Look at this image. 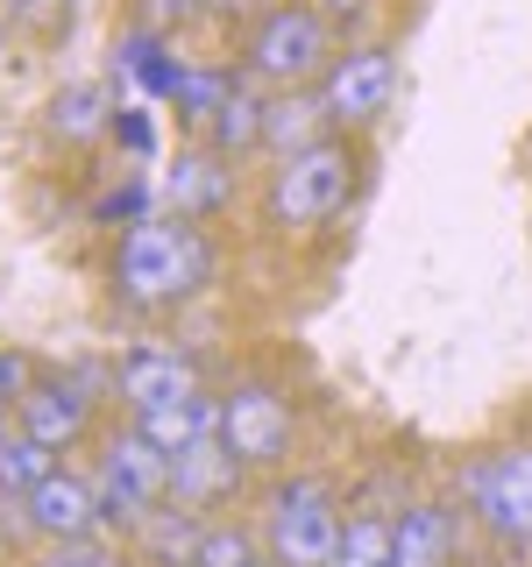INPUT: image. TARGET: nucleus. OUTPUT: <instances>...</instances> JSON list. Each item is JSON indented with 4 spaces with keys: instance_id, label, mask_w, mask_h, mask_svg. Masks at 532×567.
Instances as JSON below:
<instances>
[{
    "instance_id": "nucleus-13",
    "label": "nucleus",
    "mask_w": 532,
    "mask_h": 567,
    "mask_svg": "<svg viewBox=\"0 0 532 567\" xmlns=\"http://www.w3.org/2000/svg\"><path fill=\"white\" fill-rule=\"evenodd\" d=\"M164 199L177 220H221L227 199H235V171H227V156H213L206 142H185L177 150V164L164 171Z\"/></svg>"
},
{
    "instance_id": "nucleus-19",
    "label": "nucleus",
    "mask_w": 532,
    "mask_h": 567,
    "mask_svg": "<svg viewBox=\"0 0 532 567\" xmlns=\"http://www.w3.org/2000/svg\"><path fill=\"white\" fill-rule=\"evenodd\" d=\"M135 425H142V433H150L156 447H164V454L177 461V454H192V447H200V440H221V398L206 390V398L164 404V412H142Z\"/></svg>"
},
{
    "instance_id": "nucleus-18",
    "label": "nucleus",
    "mask_w": 532,
    "mask_h": 567,
    "mask_svg": "<svg viewBox=\"0 0 532 567\" xmlns=\"http://www.w3.org/2000/svg\"><path fill=\"white\" fill-rule=\"evenodd\" d=\"M263 114H270V93L263 85H235V100L213 114V128H206V150L213 156H227V164H242V156H256L263 150Z\"/></svg>"
},
{
    "instance_id": "nucleus-11",
    "label": "nucleus",
    "mask_w": 532,
    "mask_h": 567,
    "mask_svg": "<svg viewBox=\"0 0 532 567\" xmlns=\"http://www.w3.org/2000/svg\"><path fill=\"white\" fill-rule=\"evenodd\" d=\"M114 398L129 419H142V412H164V404L206 398V377L185 348H129L114 362Z\"/></svg>"
},
{
    "instance_id": "nucleus-7",
    "label": "nucleus",
    "mask_w": 532,
    "mask_h": 567,
    "mask_svg": "<svg viewBox=\"0 0 532 567\" xmlns=\"http://www.w3.org/2000/svg\"><path fill=\"white\" fill-rule=\"evenodd\" d=\"M319 106H327L334 135L362 142L369 128H383V114L398 106V50L390 43H341L327 64V79L313 85Z\"/></svg>"
},
{
    "instance_id": "nucleus-8",
    "label": "nucleus",
    "mask_w": 532,
    "mask_h": 567,
    "mask_svg": "<svg viewBox=\"0 0 532 567\" xmlns=\"http://www.w3.org/2000/svg\"><path fill=\"white\" fill-rule=\"evenodd\" d=\"M461 489H469V518L490 532L497 554H532V440L469 461Z\"/></svg>"
},
{
    "instance_id": "nucleus-5",
    "label": "nucleus",
    "mask_w": 532,
    "mask_h": 567,
    "mask_svg": "<svg viewBox=\"0 0 532 567\" xmlns=\"http://www.w3.org/2000/svg\"><path fill=\"white\" fill-rule=\"evenodd\" d=\"M93 483H100V525L114 532V539H129V532L150 518V511L171 504V454L156 447L150 433L129 419V425H106L93 440Z\"/></svg>"
},
{
    "instance_id": "nucleus-20",
    "label": "nucleus",
    "mask_w": 532,
    "mask_h": 567,
    "mask_svg": "<svg viewBox=\"0 0 532 567\" xmlns=\"http://www.w3.org/2000/svg\"><path fill=\"white\" fill-rule=\"evenodd\" d=\"M58 468H64V461L50 447H35L29 433H8V440H0V511H22L29 489H43Z\"/></svg>"
},
{
    "instance_id": "nucleus-15",
    "label": "nucleus",
    "mask_w": 532,
    "mask_h": 567,
    "mask_svg": "<svg viewBox=\"0 0 532 567\" xmlns=\"http://www.w3.org/2000/svg\"><path fill=\"white\" fill-rule=\"evenodd\" d=\"M206 525H213V518H200V511L164 504V511H150V518L129 532V554H135L142 567H192V560H200Z\"/></svg>"
},
{
    "instance_id": "nucleus-4",
    "label": "nucleus",
    "mask_w": 532,
    "mask_h": 567,
    "mask_svg": "<svg viewBox=\"0 0 532 567\" xmlns=\"http://www.w3.org/2000/svg\"><path fill=\"white\" fill-rule=\"evenodd\" d=\"M334 22L313 8V0H277L256 29H242V79L263 85V93H313L334 64Z\"/></svg>"
},
{
    "instance_id": "nucleus-3",
    "label": "nucleus",
    "mask_w": 532,
    "mask_h": 567,
    "mask_svg": "<svg viewBox=\"0 0 532 567\" xmlns=\"http://www.w3.org/2000/svg\"><path fill=\"white\" fill-rule=\"evenodd\" d=\"M256 532H263V554L277 567H334V546L348 532L341 489L319 483V475H263L256 489Z\"/></svg>"
},
{
    "instance_id": "nucleus-21",
    "label": "nucleus",
    "mask_w": 532,
    "mask_h": 567,
    "mask_svg": "<svg viewBox=\"0 0 532 567\" xmlns=\"http://www.w3.org/2000/svg\"><path fill=\"white\" fill-rule=\"evenodd\" d=\"M50 135H64V142L114 135V106H106L100 85H64V93L50 100Z\"/></svg>"
},
{
    "instance_id": "nucleus-23",
    "label": "nucleus",
    "mask_w": 532,
    "mask_h": 567,
    "mask_svg": "<svg viewBox=\"0 0 532 567\" xmlns=\"http://www.w3.org/2000/svg\"><path fill=\"white\" fill-rule=\"evenodd\" d=\"M29 567H129V539L114 532H93V539H64V546H43Z\"/></svg>"
},
{
    "instance_id": "nucleus-16",
    "label": "nucleus",
    "mask_w": 532,
    "mask_h": 567,
    "mask_svg": "<svg viewBox=\"0 0 532 567\" xmlns=\"http://www.w3.org/2000/svg\"><path fill=\"white\" fill-rule=\"evenodd\" d=\"M327 135H334V121H327V106H319V93H270V114H263V150H270V164L313 150V142H327Z\"/></svg>"
},
{
    "instance_id": "nucleus-12",
    "label": "nucleus",
    "mask_w": 532,
    "mask_h": 567,
    "mask_svg": "<svg viewBox=\"0 0 532 567\" xmlns=\"http://www.w3.org/2000/svg\"><path fill=\"white\" fill-rule=\"evenodd\" d=\"M248 483H256V475H248L242 461L221 447V440H200L192 454L171 461V504L177 511H200V518H221V511L235 504Z\"/></svg>"
},
{
    "instance_id": "nucleus-27",
    "label": "nucleus",
    "mask_w": 532,
    "mask_h": 567,
    "mask_svg": "<svg viewBox=\"0 0 532 567\" xmlns=\"http://www.w3.org/2000/svg\"><path fill=\"white\" fill-rule=\"evenodd\" d=\"M313 8H319V14H327V22H334V29H348V22H362V14H369V8H377V0H313Z\"/></svg>"
},
{
    "instance_id": "nucleus-22",
    "label": "nucleus",
    "mask_w": 532,
    "mask_h": 567,
    "mask_svg": "<svg viewBox=\"0 0 532 567\" xmlns=\"http://www.w3.org/2000/svg\"><path fill=\"white\" fill-rule=\"evenodd\" d=\"M334 567H398V554H390V518H377V511H355L341 546H334Z\"/></svg>"
},
{
    "instance_id": "nucleus-1",
    "label": "nucleus",
    "mask_w": 532,
    "mask_h": 567,
    "mask_svg": "<svg viewBox=\"0 0 532 567\" xmlns=\"http://www.w3.org/2000/svg\"><path fill=\"white\" fill-rule=\"evenodd\" d=\"M221 248L200 220L177 213H135L106 248V298L129 312H177L213 284Z\"/></svg>"
},
{
    "instance_id": "nucleus-31",
    "label": "nucleus",
    "mask_w": 532,
    "mask_h": 567,
    "mask_svg": "<svg viewBox=\"0 0 532 567\" xmlns=\"http://www.w3.org/2000/svg\"><path fill=\"white\" fill-rule=\"evenodd\" d=\"M22 567H29V560H22Z\"/></svg>"
},
{
    "instance_id": "nucleus-10",
    "label": "nucleus",
    "mask_w": 532,
    "mask_h": 567,
    "mask_svg": "<svg viewBox=\"0 0 532 567\" xmlns=\"http://www.w3.org/2000/svg\"><path fill=\"white\" fill-rule=\"evenodd\" d=\"M14 525L29 532L35 546H64V539H93L100 525V483H93V468H64L50 475L43 489H29V504L14 511Z\"/></svg>"
},
{
    "instance_id": "nucleus-9",
    "label": "nucleus",
    "mask_w": 532,
    "mask_h": 567,
    "mask_svg": "<svg viewBox=\"0 0 532 567\" xmlns=\"http://www.w3.org/2000/svg\"><path fill=\"white\" fill-rule=\"evenodd\" d=\"M14 419H22V433L35 440V447H50L58 461L100 440V398L79 377H35V390L22 398Z\"/></svg>"
},
{
    "instance_id": "nucleus-29",
    "label": "nucleus",
    "mask_w": 532,
    "mask_h": 567,
    "mask_svg": "<svg viewBox=\"0 0 532 567\" xmlns=\"http://www.w3.org/2000/svg\"><path fill=\"white\" fill-rule=\"evenodd\" d=\"M8 539H14V532H8V511H0V560H8Z\"/></svg>"
},
{
    "instance_id": "nucleus-30",
    "label": "nucleus",
    "mask_w": 532,
    "mask_h": 567,
    "mask_svg": "<svg viewBox=\"0 0 532 567\" xmlns=\"http://www.w3.org/2000/svg\"><path fill=\"white\" fill-rule=\"evenodd\" d=\"M248 567H277V560H270V554H263V560H248Z\"/></svg>"
},
{
    "instance_id": "nucleus-26",
    "label": "nucleus",
    "mask_w": 532,
    "mask_h": 567,
    "mask_svg": "<svg viewBox=\"0 0 532 567\" xmlns=\"http://www.w3.org/2000/svg\"><path fill=\"white\" fill-rule=\"evenodd\" d=\"M114 142H129V150H150V121H142V106H114Z\"/></svg>"
},
{
    "instance_id": "nucleus-17",
    "label": "nucleus",
    "mask_w": 532,
    "mask_h": 567,
    "mask_svg": "<svg viewBox=\"0 0 532 567\" xmlns=\"http://www.w3.org/2000/svg\"><path fill=\"white\" fill-rule=\"evenodd\" d=\"M235 85H242V64H185V79H177V93H171L177 128H185L192 142H206L213 114L235 100Z\"/></svg>"
},
{
    "instance_id": "nucleus-25",
    "label": "nucleus",
    "mask_w": 532,
    "mask_h": 567,
    "mask_svg": "<svg viewBox=\"0 0 532 567\" xmlns=\"http://www.w3.org/2000/svg\"><path fill=\"white\" fill-rule=\"evenodd\" d=\"M192 14H206V0H135V29L142 35H171V29H185Z\"/></svg>"
},
{
    "instance_id": "nucleus-28",
    "label": "nucleus",
    "mask_w": 532,
    "mask_h": 567,
    "mask_svg": "<svg viewBox=\"0 0 532 567\" xmlns=\"http://www.w3.org/2000/svg\"><path fill=\"white\" fill-rule=\"evenodd\" d=\"M8 433H22V419H14V412H0V440H8Z\"/></svg>"
},
{
    "instance_id": "nucleus-6",
    "label": "nucleus",
    "mask_w": 532,
    "mask_h": 567,
    "mask_svg": "<svg viewBox=\"0 0 532 567\" xmlns=\"http://www.w3.org/2000/svg\"><path fill=\"white\" fill-rule=\"evenodd\" d=\"M221 398V447L242 461L248 475H284L291 468V440H298V412L270 377H235Z\"/></svg>"
},
{
    "instance_id": "nucleus-2",
    "label": "nucleus",
    "mask_w": 532,
    "mask_h": 567,
    "mask_svg": "<svg viewBox=\"0 0 532 567\" xmlns=\"http://www.w3.org/2000/svg\"><path fill=\"white\" fill-rule=\"evenodd\" d=\"M362 177H369V150L355 135H327V142H313V150H298V156H277L270 177H263V192H256L263 235L298 241V235L334 227L355 206Z\"/></svg>"
},
{
    "instance_id": "nucleus-14",
    "label": "nucleus",
    "mask_w": 532,
    "mask_h": 567,
    "mask_svg": "<svg viewBox=\"0 0 532 567\" xmlns=\"http://www.w3.org/2000/svg\"><path fill=\"white\" fill-rule=\"evenodd\" d=\"M390 554H398V567H454L461 518L448 504H433V496H419V504H405L390 518Z\"/></svg>"
},
{
    "instance_id": "nucleus-24",
    "label": "nucleus",
    "mask_w": 532,
    "mask_h": 567,
    "mask_svg": "<svg viewBox=\"0 0 532 567\" xmlns=\"http://www.w3.org/2000/svg\"><path fill=\"white\" fill-rule=\"evenodd\" d=\"M35 354L29 348H0V412H22V398L35 390Z\"/></svg>"
}]
</instances>
